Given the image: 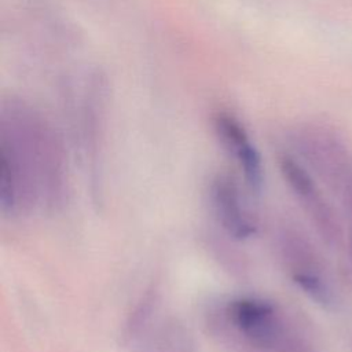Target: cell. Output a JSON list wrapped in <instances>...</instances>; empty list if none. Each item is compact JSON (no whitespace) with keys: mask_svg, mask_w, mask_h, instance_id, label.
<instances>
[{"mask_svg":"<svg viewBox=\"0 0 352 352\" xmlns=\"http://www.w3.org/2000/svg\"><path fill=\"white\" fill-rule=\"evenodd\" d=\"M67 197V160L56 131L33 109L11 103L3 109L0 121L3 217L59 212Z\"/></svg>","mask_w":352,"mask_h":352,"instance_id":"6da1fadb","label":"cell"},{"mask_svg":"<svg viewBox=\"0 0 352 352\" xmlns=\"http://www.w3.org/2000/svg\"><path fill=\"white\" fill-rule=\"evenodd\" d=\"M221 314L231 336L254 352H315L301 323L274 301L236 297L221 308Z\"/></svg>","mask_w":352,"mask_h":352,"instance_id":"7a4b0ae2","label":"cell"},{"mask_svg":"<svg viewBox=\"0 0 352 352\" xmlns=\"http://www.w3.org/2000/svg\"><path fill=\"white\" fill-rule=\"evenodd\" d=\"M275 239L280 261L292 282L322 308H334L337 296L312 239L290 223L278 227Z\"/></svg>","mask_w":352,"mask_h":352,"instance_id":"3957f363","label":"cell"},{"mask_svg":"<svg viewBox=\"0 0 352 352\" xmlns=\"http://www.w3.org/2000/svg\"><path fill=\"white\" fill-rule=\"evenodd\" d=\"M292 140L297 158L315 179L341 194L352 177V153L338 133L323 125H304L293 133Z\"/></svg>","mask_w":352,"mask_h":352,"instance_id":"277c9868","label":"cell"},{"mask_svg":"<svg viewBox=\"0 0 352 352\" xmlns=\"http://www.w3.org/2000/svg\"><path fill=\"white\" fill-rule=\"evenodd\" d=\"M278 162L286 186L301 205L320 241L331 249L340 248L344 243L341 220L334 206L322 192L315 176L292 154H282Z\"/></svg>","mask_w":352,"mask_h":352,"instance_id":"5b68a950","label":"cell"},{"mask_svg":"<svg viewBox=\"0 0 352 352\" xmlns=\"http://www.w3.org/2000/svg\"><path fill=\"white\" fill-rule=\"evenodd\" d=\"M208 195L210 210L227 236L243 242L257 235L258 224L256 217L232 176L227 173L216 175L209 183Z\"/></svg>","mask_w":352,"mask_h":352,"instance_id":"8992f818","label":"cell"},{"mask_svg":"<svg viewBox=\"0 0 352 352\" xmlns=\"http://www.w3.org/2000/svg\"><path fill=\"white\" fill-rule=\"evenodd\" d=\"M213 129L224 150L236 162L248 188L260 194L264 186V166L258 148L243 124L228 111H217Z\"/></svg>","mask_w":352,"mask_h":352,"instance_id":"52a82bcc","label":"cell"},{"mask_svg":"<svg viewBox=\"0 0 352 352\" xmlns=\"http://www.w3.org/2000/svg\"><path fill=\"white\" fill-rule=\"evenodd\" d=\"M133 352H194V338L177 318L154 322L131 344Z\"/></svg>","mask_w":352,"mask_h":352,"instance_id":"ba28073f","label":"cell"},{"mask_svg":"<svg viewBox=\"0 0 352 352\" xmlns=\"http://www.w3.org/2000/svg\"><path fill=\"white\" fill-rule=\"evenodd\" d=\"M158 301L160 292L157 286H151L144 292V294H142L140 300L124 323L121 336L124 344H132L154 322L160 304Z\"/></svg>","mask_w":352,"mask_h":352,"instance_id":"9c48e42d","label":"cell"},{"mask_svg":"<svg viewBox=\"0 0 352 352\" xmlns=\"http://www.w3.org/2000/svg\"><path fill=\"white\" fill-rule=\"evenodd\" d=\"M341 198H342V204L346 212V216L352 224V177L346 182V184L344 186L342 191H341Z\"/></svg>","mask_w":352,"mask_h":352,"instance_id":"30bf717a","label":"cell"},{"mask_svg":"<svg viewBox=\"0 0 352 352\" xmlns=\"http://www.w3.org/2000/svg\"><path fill=\"white\" fill-rule=\"evenodd\" d=\"M346 245H348V254H349V258H351V263H352V230H351V234L346 239Z\"/></svg>","mask_w":352,"mask_h":352,"instance_id":"8fae6325","label":"cell"}]
</instances>
